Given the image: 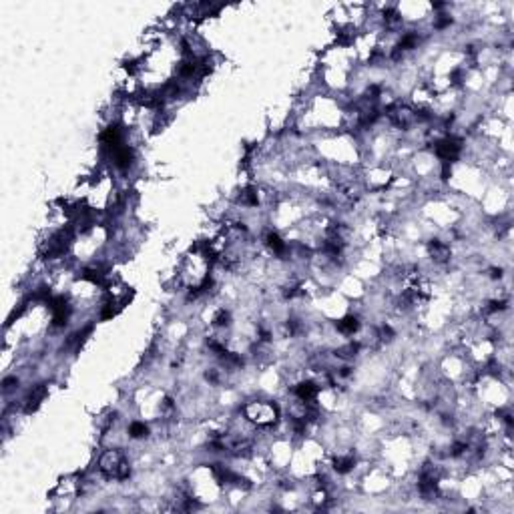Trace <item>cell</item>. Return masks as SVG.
<instances>
[{
    "label": "cell",
    "instance_id": "3",
    "mask_svg": "<svg viewBox=\"0 0 514 514\" xmlns=\"http://www.w3.org/2000/svg\"><path fill=\"white\" fill-rule=\"evenodd\" d=\"M113 159H115V165L119 169H129V165L133 163V149L121 145L119 149L113 151Z\"/></svg>",
    "mask_w": 514,
    "mask_h": 514
},
{
    "label": "cell",
    "instance_id": "2",
    "mask_svg": "<svg viewBox=\"0 0 514 514\" xmlns=\"http://www.w3.org/2000/svg\"><path fill=\"white\" fill-rule=\"evenodd\" d=\"M123 464V456L117 452V450H111L107 452L103 458H101V470L107 474V476H115L117 478V472H119V466Z\"/></svg>",
    "mask_w": 514,
    "mask_h": 514
},
{
    "label": "cell",
    "instance_id": "1",
    "mask_svg": "<svg viewBox=\"0 0 514 514\" xmlns=\"http://www.w3.org/2000/svg\"><path fill=\"white\" fill-rule=\"evenodd\" d=\"M436 155H438L444 163L454 161V159L460 155V141L454 139V137H446V139L438 141V143H436Z\"/></svg>",
    "mask_w": 514,
    "mask_h": 514
},
{
    "label": "cell",
    "instance_id": "11",
    "mask_svg": "<svg viewBox=\"0 0 514 514\" xmlns=\"http://www.w3.org/2000/svg\"><path fill=\"white\" fill-rule=\"evenodd\" d=\"M213 322H215V326H227V324H229V314H227L225 310H221V312L215 316Z\"/></svg>",
    "mask_w": 514,
    "mask_h": 514
},
{
    "label": "cell",
    "instance_id": "9",
    "mask_svg": "<svg viewBox=\"0 0 514 514\" xmlns=\"http://www.w3.org/2000/svg\"><path fill=\"white\" fill-rule=\"evenodd\" d=\"M129 434H131L133 438H145V436L149 434V428H147L143 422H133V424L129 426Z\"/></svg>",
    "mask_w": 514,
    "mask_h": 514
},
{
    "label": "cell",
    "instance_id": "12",
    "mask_svg": "<svg viewBox=\"0 0 514 514\" xmlns=\"http://www.w3.org/2000/svg\"><path fill=\"white\" fill-rule=\"evenodd\" d=\"M16 384H18V382H16V378H6V380H4V390L8 392V390H12Z\"/></svg>",
    "mask_w": 514,
    "mask_h": 514
},
{
    "label": "cell",
    "instance_id": "8",
    "mask_svg": "<svg viewBox=\"0 0 514 514\" xmlns=\"http://www.w3.org/2000/svg\"><path fill=\"white\" fill-rule=\"evenodd\" d=\"M357 328H359V322L353 316H347V318H343L342 322H338V330L342 334H353Z\"/></svg>",
    "mask_w": 514,
    "mask_h": 514
},
{
    "label": "cell",
    "instance_id": "10",
    "mask_svg": "<svg viewBox=\"0 0 514 514\" xmlns=\"http://www.w3.org/2000/svg\"><path fill=\"white\" fill-rule=\"evenodd\" d=\"M334 468H336V472H340V474L349 472V470L353 468V458H351V456H347V458H338V460L334 462Z\"/></svg>",
    "mask_w": 514,
    "mask_h": 514
},
{
    "label": "cell",
    "instance_id": "4",
    "mask_svg": "<svg viewBox=\"0 0 514 514\" xmlns=\"http://www.w3.org/2000/svg\"><path fill=\"white\" fill-rule=\"evenodd\" d=\"M316 394H318V386H316L314 382H302V384L296 388V396H298L302 402H306V404H310V402L316 398Z\"/></svg>",
    "mask_w": 514,
    "mask_h": 514
},
{
    "label": "cell",
    "instance_id": "5",
    "mask_svg": "<svg viewBox=\"0 0 514 514\" xmlns=\"http://www.w3.org/2000/svg\"><path fill=\"white\" fill-rule=\"evenodd\" d=\"M44 396H46V388H44V386L34 388V390L30 392L28 400H26V412H34V410L40 406V402L44 400Z\"/></svg>",
    "mask_w": 514,
    "mask_h": 514
},
{
    "label": "cell",
    "instance_id": "7",
    "mask_svg": "<svg viewBox=\"0 0 514 514\" xmlns=\"http://www.w3.org/2000/svg\"><path fill=\"white\" fill-rule=\"evenodd\" d=\"M430 253L434 255V259H438V261H444V259H448V255H450V249H448V245L440 243L438 239H432V241H430Z\"/></svg>",
    "mask_w": 514,
    "mask_h": 514
},
{
    "label": "cell",
    "instance_id": "6",
    "mask_svg": "<svg viewBox=\"0 0 514 514\" xmlns=\"http://www.w3.org/2000/svg\"><path fill=\"white\" fill-rule=\"evenodd\" d=\"M265 243H267V245H269V249H271L273 253H277V255H283V253H285V249H287V245L281 241V237H279L277 233H267Z\"/></svg>",
    "mask_w": 514,
    "mask_h": 514
}]
</instances>
